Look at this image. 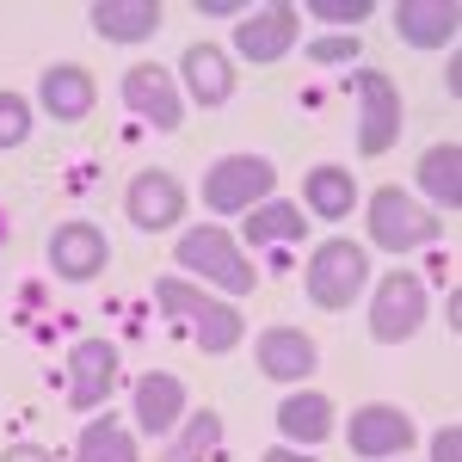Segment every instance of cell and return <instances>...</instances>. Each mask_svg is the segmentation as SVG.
<instances>
[{"instance_id": "1", "label": "cell", "mask_w": 462, "mask_h": 462, "mask_svg": "<svg viewBox=\"0 0 462 462\" xmlns=\"http://www.w3.org/2000/svg\"><path fill=\"white\" fill-rule=\"evenodd\" d=\"M154 302H161L173 320H185L210 357H222V352L241 346V315H235L228 302H216V296H198L185 278H161V284H154Z\"/></svg>"}, {"instance_id": "2", "label": "cell", "mask_w": 462, "mask_h": 462, "mask_svg": "<svg viewBox=\"0 0 462 462\" xmlns=\"http://www.w3.org/2000/svg\"><path fill=\"white\" fill-rule=\"evenodd\" d=\"M272 185H278V167L265 154H228L204 173V204L216 216H247L272 198Z\"/></svg>"}, {"instance_id": "3", "label": "cell", "mask_w": 462, "mask_h": 462, "mask_svg": "<svg viewBox=\"0 0 462 462\" xmlns=\"http://www.w3.org/2000/svg\"><path fill=\"white\" fill-rule=\"evenodd\" d=\"M179 265L198 272V278H210V284H222L228 296H247V290L259 284L247 253L235 247V235H222V228H191V235L179 241Z\"/></svg>"}, {"instance_id": "4", "label": "cell", "mask_w": 462, "mask_h": 462, "mask_svg": "<svg viewBox=\"0 0 462 462\" xmlns=\"http://www.w3.org/2000/svg\"><path fill=\"white\" fill-rule=\"evenodd\" d=\"M370 241L389 247V253H413V247H426V241H438V216L420 210L407 191L383 185V191L370 198Z\"/></svg>"}, {"instance_id": "5", "label": "cell", "mask_w": 462, "mask_h": 462, "mask_svg": "<svg viewBox=\"0 0 462 462\" xmlns=\"http://www.w3.org/2000/svg\"><path fill=\"white\" fill-rule=\"evenodd\" d=\"M420 320H426V284L413 272H389L376 302H370V339L376 346H401V339L420 333Z\"/></svg>"}, {"instance_id": "6", "label": "cell", "mask_w": 462, "mask_h": 462, "mask_svg": "<svg viewBox=\"0 0 462 462\" xmlns=\"http://www.w3.org/2000/svg\"><path fill=\"white\" fill-rule=\"evenodd\" d=\"M364 278H370V259L352 241H327L309 259V296H315L320 309H346L357 290H364Z\"/></svg>"}, {"instance_id": "7", "label": "cell", "mask_w": 462, "mask_h": 462, "mask_svg": "<svg viewBox=\"0 0 462 462\" xmlns=\"http://www.w3.org/2000/svg\"><path fill=\"white\" fill-rule=\"evenodd\" d=\"M357 148L364 154H389L394 136H401V93L383 69H364L357 74Z\"/></svg>"}, {"instance_id": "8", "label": "cell", "mask_w": 462, "mask_h": 462, "mask_svg": "<svg viewBox=\"0 0 462 462\" xmlns=\"http://www.w3.org/2000/svg\"><path fill=\"white\" fill-rule=\"evenodd\" d=\"M111 389H117V346L111 339H80L69 352V407L74 413H99Z\"/></svg>"}, {"instance_id": "9", "label": "cell", "mask_w": 462, "mask_h": 462, "mask_svg": "<svg viewBox=\"0 0 462 462\" xmlns=\"http://www.w3.org/2000/svg\"><path fill=\"white\" fill-rule=\"evenodd\" d=\"M124 216L143 228V235H161V228H173L179 216H185V191H179L173 173H161V167H148V173L130 179V191H124Z\"/></svg>"}, {"instance_id": "10", "label": "cell", "mask_w": 462, "mask_h": 462, "mask_svg": "<svg viewBox=\"0 0 462 462\" xmlns=\"http://www.w3.org/2000/svg\"><path fill=\"white\" fill-rule=\"evenodd\" d=\"M111 259L106 235L93 228V222H62L56 235H50V272L62 278V284H87V278H99V265Z\"/></svg>"}, {"instance_id": "11", "label": "cell", "mask_w": 462, "mask_h": 462, "mask_svg": "<svg viewBox=\"0 0 462 462\" xmlns=\"http://www.w3.org/2000/svg\"><path fill=\"white\" fill-rule=\"evenodd\" d=\"M352 450L357 457H401L407 444H413V420L389 407V401H370V407H357L352 413Z\"/></svg>"}, {"instance_id": "12", "label": "cell", "mask_w": 462, "mask_h": 462, "mask_svg": "<svg viewBox=\"0 0 462 462\" xmlns=\"http://www.w3.org/2000/svg\"><path fill=\"white\" fill-rule=\"evenodd\" d=\"M462 6L457 0H394V32L407 37L413 50H444L457 43Z\"/></svg>"}, {"instance_id": "13", "label": "cell", "mask_w": 462, "mask_h": 462, "mask_svg": "<svg viewBox=\"0 0 462 462\" xmlns=\"http://www.w3.org/2000/svg\"><path fill=\"white\" fill-rule=\"evenodd\" d=\"M235 50L247 56V62H278L296 50V6H265V13H253L235 25Z\"/></svg>"}, {"instance_id": "14", "label": "cell", "mask_w": 462, "mask_h": 462, "mask_svg": "<svg viewBox=\"0 0 462 462\" xmlns=\"http://www.w3.org/2000/svg\"><path fill=\"white\" fill-rule=\"evenodd\" d=\"M253 357H259V370H265L272 383H302V376L320 364L315 339H309V333H296V327H272V333H259Z\"/></svg>"}, {"instance_id": "15", "label": "cell", "mask_w": 462, "mask_h": 462, "mask_svg": "<svg viewBox=\"0 0 462 462\" xmlns=\"http://www.w3.org/2000/svg\"><path fill=\"white\" fill-rule=\"evenodd\" d=\"M124 106L136 111V117H148L154 130H179V117H185V106H179L167 69H148V62L124 74Z\"/></svg>"}, {"instance_id": "16", "label": "cell", "mask_w": 462, "mask_h": 462, "mask_svg": "<svg viewBox=\"0 0 462 462\" xmlns=\"http://www.w3.org/2000/svg\"><path fill=\"white\" fill-rule=\"evenodd\" d=\"M37 99L43 111L56 117V124H80V117H93V74L74 69V62H56V69H43V87H37Z\"/></svg>"}, {"instance_id": "17", "label": "cell", "mask_w": 462, "mask_h": 462, "mask_svg": "<svg viewBox=\"0 0 462 462\" xmlns=\"http://www.w3.org/2000/svg\"><path fill=\"white\" fill-rule=\"evenodd\" d=\"M87 19H93V32L111 37V43H143V37L161 32V6H154V0H93Z\"/></svg>"}, {"instance_id": "18", "label": "cell", "mask_w": 462, "mask_h": 462, "mask_svg": "<svg viewBox=\"0 0 462 462\" xmlns=\"http://www.w3.org/2000/svg\"><path fill=\"white\" fill-rule=\"evenodd\" d=\"M179 420H185V383L167 376V370L143 376V383H136V426H143L148 438H167Z\"/></svg>"}, {"instance_id": "19", "label": "cell", "mask_w": 462, "mask_h": 462, "mask_svg": "<svg viewBox=\"0 0 462 462\" xmlns=\"http://www.w3.org/2000/svg\"><path fill=\"white\" fill-rule=\"evenodd\" d=\"M179 69H185V93L198 106H228L235 99V69H228V56L216 43H191Z\"/></svg>"}, {"instance_id": "20", "label": "cell", "mask_w": 462, "mask_h": 462, "mask_svg": "<svg viewBox=\"0 0 462 462\" xmlns=\"http://www.w3.org/2000/svg\"><path fill=\"white\" fill-rule=\"evenodd\" d=\"M302 198H309V210L320 216V222H346L357 204V185L346 167H315V173L302 179Z\"/></svg>"}, {"instance_id": "21", "label": "cell", "mask_w": 462, "mask_h": 462, "mask_svg": "<svg viewBox=\"0 0 462 462\" xmlns=\"http://www.w3.org/2000/svg\"><path fill=\"white\" fill-rule=\"evenodd\" d=\"M278 431H284L290 444H320L333 431V401L327 394H290L284 407H278Z\"/></svg>"}, {"instance_id": "22", "label": "cell", "mask_w": 462, "mask_h": 462, "mask_svg": "<svg viewBox=\"0 0 462 462\" xmlns=\"http://www.w3.org/2000/svg\"><path fill=\"white\" fill-rule=\"evenodd\" d=\"M74 462H136V438L117 426L111 413H99V420H87L80 438H74Z\"/></svg>"}, {"instance_id": "23", "label": "cell", "mask_w": 462, "mask_h": 462, "mask_svg": "<svg viewBox=\"0 0 462 462\" xmlns=\"http://www.w3.org/2000/svg\"><path fill=\"white\" fill-rule=\"evenodd\" d=\"M420 185H426L431 204L457 210V204H462V148H457V143L426 148V161H420Z\"/></svg>"}, {"instance_id": "24", "label": "cell", "mask_w": 462, "mask_h": 462, "mask_svg": "<svg viewBox=\"0 0 462 462\" xmlns=\"http://www.w3.org/2000/svg\"><path fill=\"white\" fill-rule=\"evenodd\" d=\"M241 222H247V241H302L309 235V216H296V204H259Z\"/></svg>"}, {"instance_id": "25", "label": "cell", "mask_w": 462, "mask_h": 462, "mask_svg": "<svg viewBox=\"0 0 462 462\" xmlns=\"http://www.w3.org/2000/svg\"><path fill=\"white\" fill-rule=\"evenodd\" d=\"M216 444H222V420H216V413H198V420L167 444V457H161V462H210Z\"/></svg>"}, {"instance_id": "26", "label": "cell", "mask_w": 462, "mask_h": 462, "mask_svg": "<svg viewBox=\"0 0 462 462\" xmlns=\"http://www.w3.org/2000/svg\"><path fill=\"white\" fill-rule=\"evenodd\" d=\"M32 136V106L19 93H0V148H19Z\"/></svg>"}, {"instance_id": "27", "label": "cell", "mask_w": 462, "mask_h": 462, "mask_svg": "<svg viewBox=\"0 0 462 462\" xmlns=\"http://www.w3.org/2000/svg\"><path fill=\"white\" fill-rule=\"evenodd\" d=\"M309 13H315V19H327V25H346V32H352L357 19H370V0H315Z\"/></svg>"}, {"instance_id": "28", "label": "cell", "mask_w": 462, "mask_h": 462, "mask_svg": "<svg viewBox=\"0 0 462 462\" xmlns=\"http://www.w3.org/2000/svg\"><path fill=\"white\" fill-rule=\"evenodd\" d=\"M309 56H315V62H352V56H357V37L352 32H333V37H320Z\"/></svg>"}, {"instance_id": "29", "label": "cell", "mask_w": 462, "mask_h": 462, "mask_svg": "<svg viewBox=\"0 0 462 462\" xmlns=\"http://www.w3.org/2000/svg\"><path fill=\"white\" fill-rule=\"evenodd\" d=\"M431 462H462V431L457 426H444L431 438Z\"/></svg>"}, {"instance_id": "30", "label": "cell", "mask_w": 462, "mask_h": 462, "mask_svg": "<svg viewBox=\"0 0 462 462\" xmlns=\"http://www.w3.org/2000/svg\"><path fill=\"white\" fill-rule=\"evenodd\" d=\"M0 462H56V457H50V450H37V444H13Z\"/></svg>"}, {"instance_id": "31", "label": "cell", "mask_w": 462, "mask_h": 462, "mask_svg": "<svg viewBox=\"0 0 462 462\" xmlns=\"http://www.w3.org/2000/svg\"><path fill=\"white\" fill-rule=\"evenodd\" d=\"M259 462H315V457H302L296 444H278V450H265V457H259Z\"/></svg>"}]
</instances>
